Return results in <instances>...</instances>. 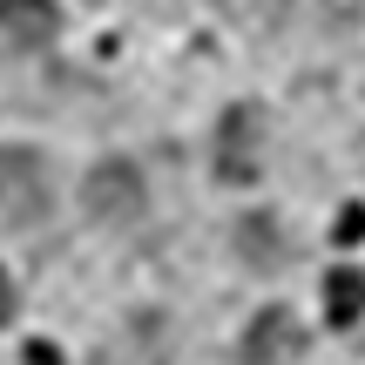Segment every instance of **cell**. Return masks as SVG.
I'll use <instances>...</instances> for the list:
<instances>
[{
    "label": "cell",
    "mask_w": 365,
    "mask_h": 365,
    "mask_svg": "<svg viewBox=\"0 0 365 365\" xmlns=\"http://www.w3.org/2000/svg\"><path fill=\"white\" fill-rule=\"evenodd\" d=\"M48 203H54L48 163L34 149H0V223L7 230H27V223L48 217Z\"/></svg>",
    "instance_id": "obj_1"
},
{
    "label": "cell",
    "mask_w": 365,
    "mask_h": 365,
    "mask_svg": "<svg viewBox=\"0 0 365 365\" xmlns=\"http://www.w3.org/2000/svg\"><path fill=\"white\" fill-rule=\"evenodd\" d=\"M143 176L129 170V163H95L88 182H81V210H88L95 223H135L143 217Z\"/></svg>",
    "instance_id": "obj_2"
},
{
    "label": "cell",
    "mask_w": 365,
    "mask_h": 365,
    "mask_svg": "<svg viewBox=\"0 0 365 365\" xmlns=\"http://www.w3.org/2000/svg\"><path fill=\"white\" fill-rule=\"evenodd\" d=\"M257 156H264V115L257 108H230L217 129V176L223 182H250L257 176Z\"/></svg>",
    "instance_id": "obj_3"
},
{
    "label": "cell",
    "mask_w": 365,
    "mask_h": 365,
    "mask_svg": "<svg viewBox=\"0 0 365 365\" xmlns=\"http://www.w3.org/2000/svg\"><path fill=\"white\" fill-rule=\"evenodd\" d=\"M298 345H304L298 318H291L284 304H271V312H257V318H250V331H244V365H291V359H298Z\"/></svg>",
    "instance_id": "obj_4"
},
{
    "label": "cell",
    "mask_w": 365,
    "mask_h": 365,
    "mask_svg": "<svg viewBox=\"0 0 365 365\" xmlns=\"http://www.w3.org/2000/svg\"><path fill=\"white\" fill-rule=\"evenodd\" d=\"M0 34L21 41V48L54 41V0H0Z\"/></svg>",
    "instance_id": "obj_5"
},
{
    "label": "cell",
    "mask_w": 365,
    "mask_h": 365,
    "mask_svg": "<svg viewBox=\"0 0 365 365\" xmlns=\"http://www.w3.org/2000/svg\"><path fill=\"white\" fill-rule=\"evenodd\" d=\"M359 312H365V277L359 271H331L325 277V318L331 325H352Z\"/></svg>",
    "instance_id": "obj_6"
},
{
    "label": "cell",
    "mask_w": 365,
    "mask_h": 365,
    "mask_svg": "<svg viewBox=\"0 0 365 365\" xmlns=\"http://www.w3.org/2000/svg\"><path fill=\"white\" fill-rule=\"evenodd\" d=\"M237 237H244V257L250 264H284V244H277V223L271 217H244Z\"/></svg>",
    "instance_id": "obj_7"
},
{
    "label": "cell",
    "mask_w": 365,
    "mask_h": 365,
    "mask_svg": "<svg viewBox=\"0 0 365 365\" xmlns=\"http://www.w3.org/2000/svg\"><path fill=\"white\" fill-rule=\"evenodd\" d=\"M230 21H244V27H277L291 14V0H217Z\"/></svg>",
    "instance_id": "obj_8"
},
{
    "label": "cell",
    "mask_w": 365,
    "mask_h": 365,
    "mask_svg": "<svg viewBox=\"0 0 365 365\" xmlns=\"http://www.w3.org/2000/svg\"><path fill=\"white\" fill-rule=\"evenodd\" d=\"M339 237H345V244H359V237H365V210H345V223H339Z\"/></svg>",
    "instance_id": "obj_9"
},
{
    "label": "cell",
    "mask_w": 365,
    "mask_h": 365,
    "mask_svg": "<svg viewBox=\"0 0 365 365\" xmlns=\"http://www.w3.org/2000/svg\"><path fill=\"white\" fill-rule=\"evenodd\" d=\"M21 365H61V352H54V345H41V339H34V345H27V359H21Z\"/></svg>",
    "instance_id": "obj_10"
},
{
    "label": "cell",
    "mask_w": 365,
    "mask_h": 365,
    "mask_svg": "<svg viewBox=\"0 0 365 365\" xmlns=\"http://www.w3.org/2000/svg\"><path fill=\"white\" fill-rule=\"evenodd\" d=\"M7 318H14V277L0 271V325H7Z\"/></svg>",
    "instance_id": "obj_11"
}]
</instances>
